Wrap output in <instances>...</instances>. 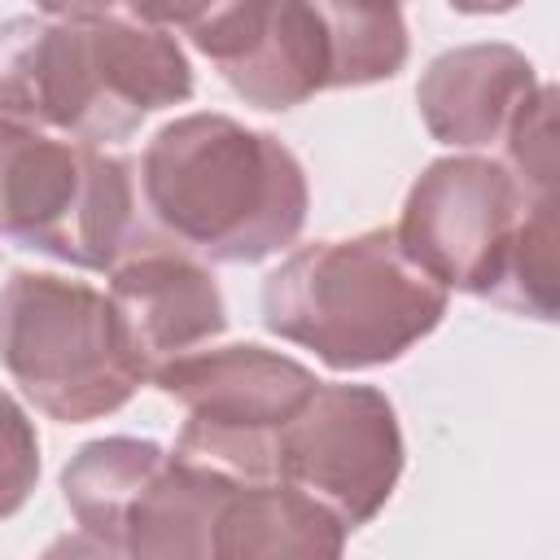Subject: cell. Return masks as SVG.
Instances as JSON below:
<instances>
[{
  "mask_svg": "<svg viewBox=\"0 0 560 560\" xmlns=\"http://www.w3.org/2000/svg\"><path fill=\"white\" fill-rule=\"evenodd\" d=\"M136 166L158 232L201 262H262L306 228L311 184L298 153L232 114L162 122Z\"/></svg>",
  "mask_w": 560,
  "mask_h": 560,
  "instance_id": "cell-1",
  "label": "cell"
},
{
  "mask_svg": "<svg viewBox=\"0 0 560 560\" xmlns=\"http://www.w3.org/2000/svg\"><path fill=\"white\" fill-rule=\"evenodd\" d=\"M188 96V52L162 26L118 13L0 22V118L109 144Z\"/></svg>",
  "mask_w": 560,
  "mask_h": 560,
  "instance_id": "cell-2",
  "label": "cell"
},
{
  "mask_svg": "<svg viewBox=\"0 0 560 560\" xmlns=\"http://www.w3.org/2000/svg\"><path fill=\"white\" fill-rule=\"evenodd\" d=\"M446 306L451 289L398 245L394 228L298 245L262 280L267 332L332 372L398 363L442 324Z\"/></svg>",
  "mask_w": 560,
  "mask_h": 560,
  "instance_id": "cell-3",
  "label": "cell"
},
{
  "mask_svg": "<svg viewBox=\"0 0 560 560\" xmlns=\"http://www.w3.org/2000/svg\"><path fill=\"white\" fill-rule=\"evenodd\" d=\"M394 236L438 284L503 311L556 284V192H529L503 158H433L407 188Z\"/></svg>",
  "mask_w": 560,
  "mask_h": 560,
  "instance_id": "cell-4",
  "label": "cell"
},
{
  "mask_svg": "<svg viewBox=\"0 0 560 560\" xmlns=\"http://www.w3.org/2000/svg\"><path fill=\"white\" fill-rule=\"evenodd\" d=\"M0 236L83 271L171 245L144 210L131 158L13 118H0Z\"/></svg>",
  "mask_w": 560,
  "mask_h": 560,
  "instance_id": "cell-5",
  "label": "cell"
},
{
  "mask_svg": "<svg viewBox=\"0 0 560 560\" xmlns=\"http://www.w3.org/2000/svg\"><path fill=\"white\" fill-rule=\"evenodd\" d=\"M0 368L57 424L114 416L149 381L114 298L57 271H13L0 284Z\"/></svg>",
  "mask_w": 560,
  "mask_h": 560,
  "instance_id": "cell-6",
  "label": "cell"
},
{
  "mask_svg": "<svg viewBox=\"0 0 560 560\" xmlns=\"http://www.w3.org/2000/svg\"><path fill=\"white\" fill-rule=\"evenodd\" d=\"M241 477L184 459L149 438H92L61 468V499L105 556L214 560V538Z\"/></svg>",
  "mask_w": 560,
  "mask_h": 560,
  "instance_id": "cell-7",
  "label": "cell"
},
{
  "mask_svg": "<svg viewBox=\"0 0 560 560\" xmlns=\"http://www.w3.org/2000/svg\"><path fill=\"white\" fill-rule=\"evenodd\" d=\"M149 381L184 407L175 451L245 481L276 477V438L319 385L306 363L258 341L188 350Z\"/></svg>",
  "mask_w": 560,
  "mask_h": 560,
  "instance_id": "cell-8",
  "label": "cell"
},
{
  "mask_svg": "<svg viewBox=\"0 0 560 560\" xmlns=\"http://www.w3.org/2000/svg\"><path fill=\"white\" fill-rule=\"evenodd\" d=\"M402 459L398 411L376 385L319 381L276 438V477L337 512L350 534L389 503Z\"/></svg>",
  "mask_w": 560,
  "mask_h": 560,
  "instance_id": "cell-9",
  "label": "cell"
},
{
  "mask_svg": "<svg viewBox=\"0 0 560 560\" xmlns=\"http://www.w3.org/2000/svg\"><path fill=\"white\" fill-rule=\"evenodd\" d=\"M188 39L254 109H293L332 92V44L315 0H232Z\"/></svg>",
  "mask_w": 560,
  "mask_h": 560,
  "instance_id": "cell-10",
  "label": "cell"
},
{
  "mask_svg": "<svg viewBox=\"0 0 560 560\" xmlns=\"http://www.w3.org/2000/svg\"><path fill=\"white\" fill-rule=\"evenodd\" d=\"M109 298L149 376L228 328V302L214 271L179 245H153L122 258L109 271Z\"/></svg>",
  "mask_w": 560,
  "mask_h": 560,
  "instance_id": "cell-11",
  "label": "cell"
},
{
  "mask_svg": "<svg viewBox=\"0 0 560 560\" xmlns=\"http://www.w3.org/2000/svg\"><path fill=\"white\" fill-rule=\"evenodd\" d=\"M534 92L538 70L521 48L459 44L424 66L416 83V109L433 140L451 149H486L503 140L508 122Z\"/></svg>",
  "mask_w": 560,
  "mask_h": 560,
  "instance_id": "cell-12",
  "label": "cell"
},
{
  "mask_svg": "<svg viewBox=\"0 0 560 560\" xmlns=\"http://www.w3.org/2000/svg\"><path fill=\"white\" fill-rule=\"evenodd\" d=\"M346 521L306 490L280 477H241L214 538V560H332L346 551Z\"/></svg>",
  "mask_w": 560,
  "mask_h": 560,
  "instance_id": "cell-13",
  "label": "cell"
},
{
  "mask_svg": "<svg viewBox=\"0 0 560 560\" xmlns=\"http://www.w3.org/2000/svg\"><path fill=\"white\" fill-rule=\"evenodd\" d=\"M332 44V88L385 83L407 66L402 0H315Z\"/></svg>",
  "mask_w": 560,
  "mask_h": 560,
  "instance_id": "cell-14",
  "label": "cell"
},
{
  "mask_svg": "<svg viewBox=\"0 0 560 560\" xmlns=\"http://www.w3.org/2000/svg\"><path fill=\"white\" fill-rule=\"evenodd\" d=\"M503 162L529 192H556V88L538 83V92L516 109L503 131Z\"/></svg>",
  "mask_w": 560,
  "mask_h": 560,
  "instance_id": "cell-15",
  "label": "cell"
},
{
  "mask_svg": "<svg viewBox=\"0 0 560 560\" xmlns=\"http://www.w3.org/2000/svg\"><path fill=\"white\" fill-rule=\"evenodd\" d=\"M39 481V433L26 407L0 389V521L22 512Z\"/></svg>",
  "mask_w": 560,
  "mask_h": 560,
  "instance_id": "cell-16",
  "label": "cell"
},
{
  "mask_svg": "<svg viewBox=\"0 0 560 560\" xmlns=\"http://www.w3.org/2000/svg\"><path fill=\"white\" fill-rule=\"evenodd\" d=\"M136 22L162 26V31H197L214 13H223L232 0H122Z\"/></svg>",
  "mask_w": 560,
  "mask_h": 560,
  "instance_id": "cell-17",
  "label": "cell"
},
{
  "mask_svg": "<svg viewBox=\"0 0 560 560\" xmlns=\"http://www.w3.org/2000/svg\"><path fill=\"white\" fill-rule=\"evenodd\" d=\"M122 0H35V9L44 18H96V13H114Z\"/></svg>",
  "mask_w": 560,
  "mask_h": 560,
  "instance_id": "cell-18",
  "label": "cell"
},
{
  "mask_svg": "<svg viewBox=\"0 0 560 560\" xmlns=\"http://www.w3.org/2000/svg\"><path fill=\"white\" fill-rule=\"evenodd\" d=\"M455 13H472V18H486V13H512L521 0H446Z\"/></svg>",
  "mask_w": 560,
  "mask_h": 560,
  "instance_id": "cell-19",
  "label": "cell"
}]
</instances>
